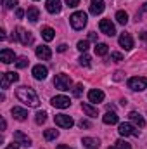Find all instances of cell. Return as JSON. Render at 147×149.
Wrapping results in <instances>:
<instances>
[{
    "mask_svg": "<svg viewBox=\"0 0 147 149\" xmlns=\"http://www.w3.org/2000/svg\"><path fill=\"white\" fill-rule=\"evenodd\" d=\"M16 95H17V99H19L21 102H24L26 106L37 108L38 104H40V99H38L37 92H35L33 88H30V87H19V88L16 90Z\"/></svg>",
    "mask_w": 147,
    "mask_h": 149,
    "instance_id": "obj_1",
    "label": "cell"
},
{
    "mask_svg": "<svg viewBox=\"0 0 147 149\" xmlns=\"http://www.w3.org/2000/svg\"><path fill=\"white\" fill-rule=\"evenodd\" d=\"M69 23H71V26H73L74 30H83L85 26H87V14L85 12H74L71 14V17H69Z\"/></svg>",
    "mask_w": 147,
    "mask_h": 149,
    "instance_id": "obj_2",
    "label": "cell"
},
{
    "mask_svg": "<svg viewBox=\"0 0 147 149\" xmlns=\"http://www.w3.org/2000/svg\"><path fill=\"white\" fill-rule=\"evenodd\" d=\"M54 85H55V88H59V90H69V87H71V78H69V74H64V73L55 74Z\"/></svg>",
    "mask_w": 147,
    "mask_h": 149,
    "instance_id": "obj_3",
    "label": "cell"
},
{
    "mask_svg": "<svg viewBox=\"0 0 147 149\" xmlns=\"http://www.w3.org/2000/svg\"><path fill=\"white\" fill-rule=\"evenodd\" d=\"M128 87L135 92H140V90L147 88V78L146 76H133L128 80Z\"/></svg>",
    "mask_w": 147,
    "mask_h": 149,
    "instance_id": "obj_4",
    "label": "cell"
},
{
    "mask_svg": "<svg viewBox=\"0 0 147 149\" xmlns=\"http://www.w3.org/2000/svg\"><path fill=\"white\" fill-rule=\"evenodd\" d=\"M19 80V74L14 73V71H7V73L2 74V81H0V85H2V88L5 90V88H9L12 83H16Z\"/></svg>",
    "mask_w": 147,
    "mask_h": 149,
    "instance_id": "obj_5",
    "label": "cell"
},
{
    "mask_svg": "<svg viewBox=\"0 0 147 149\" xmlns=\"http://www.w3.org/2000/svg\"><path fill=\"white\" fill-rule=\"evenodd\" d=\"M12 40H19L23 45H30V43L33 42L31 35H30L24 28H17V30H16V35H12Z\"/></svg>",
    "mask_w": 147,
    "mask_h": 149,
    "instance_id": "obj_6",
    "label": "cell"
},
{
    "mask_svg": "<svg viewBox=\"0 0 147 149\" xmlns=\"http://www.w3.org/2000/svg\"><path fill=\"white\" fill-rule=\"evenodd\" d=\"M54 121H55V125L61 127V128H71L73 123H74L73 118L68 116V114H55V116H54Z\"/></svg>",
    "mask_w": 147,
    "mask_h": 149,
    "instance_id": "obj_7",
    "label": "cell"
},
{
    "mask_svg": "<svg viewBox=\"0 0 147 149\" xmlns=\"http://www.w3.org/2000/svg\"><path fill=\"white\" fill-rule=\"evenodd\" d=\"M99 28H101V31H102L104 35H107V37H114V35H116V28H114V24L111 23V19H102V21L99 23Z\"/></svg>",
    "mask_w": 147,
    "mask_h": 149,
    "instance_id": "obj_8",
    "label": "cell"
},
{
    "mask_svg": "<svg viewBox=\"0 0 147 149\" xmlns=\"http://www.w3.org/2000/svg\"><path fill=\"white\" fill-rule=\"evenodd\" d=\"M118 132H119V135H123V137H128V135H139V132L135 130V127L132 125V123H119V127H118Z\"/></svg>",
    "mask_w": 147,
    "mask_h": 149,
    "instance_id": "obj_9",
    "label": "cell"
},
{
    "mask_svg": "<svg viewBox=\"0 0 147 149\" xmlns=\"http://www.w3.org/2000/svg\"><path fill=\"white\" fill-rule=\"evenodd\" d=\"M54 108H59V109H66V108H69V104H71V101H69V97H66V95H55L54 99H52V102H50Z\"/></svg>",
    "mask_w": 147,
    "mask_h": 149,
    "instance_id": "obj_10",
    "label": "cell"
},
{
    "mask_svg": "<svg viewBox=\"0 0 147 149\" xmlns=\"http://www.w3.org/2000/svg\"><path fill=\"white\" fill-rule=\"evenodd\" d=\"M35 54H37L38 59H42V61H49V59L52 57V50H50L47 45H40V47H37Z\"/></svg>",
    "mask_w": 147,
    "mask_h": 149,
    "instance_id": "obj_11",
    "label": "cell"
},
{
    "mask_svg": "<svg viewBox=\"0 0 147 149\" xmlns=\"http://www.w3.org/2000/svg\"><path fill=\"white\" fill-rule=\"evenodd\" d=\"M14 59H16L14 50H10V49H2V50H0V61H2V63L10 64V63H14Z\"/></svg>",
    "mask_w": 147,
    "mask_h": 149,
    "instance_id": "obj_12",
    "label": "cell"
},
{
    "mask_svg": "<svg viewBox=\"0 0 147 149\" xmlns=\"http://www.w3.org/2000/svg\"><path fill=\"white\" fill-rule=\"evenodd\" d=\"M14 141L19 144V146H24V148H30L31 146V139L28 135H24L23 132H14Z\"/></svg>",
    "mask_w": 147,
    "mask_h": 149,
    "instance_id": "obj_13",
    "label": "cell"
},
{
    "mask_svg": "<svg viewBox=\"0 0 147 149\" xmlns=\"http://www.w3.org/2000/svg\"><path fill=\"white\" fill-rule=\"evenodd\" d=\"M88 101H90V102H94V104L102 102V101H104V92H102V90H99V88L90 90V92H88Z\"/></svg>",
    "mask_w": 147,
    "mask_h": 149,
    "instance_id": "obj_14",
    "label": "cell"
},
{
    "mask_svg": "<svg viewBox=\"0 0 147 149\" xmlns=\"http://www.w3.org/2000/svg\"><path fill=\"white\" fill-rule=\"evenodd\" d=\"M104 7H106L104 0H90V12H92L94 16L101 14V12L104 10Z\"/></svg>",
    "mask_w": 147,
    "mask_h": 149,
    "instance_id": "obj_15",
    "label": "cell"
},
{
    "mask_svg": "<svg viewBox=\"0 0 147 149\" xmlns=\"http://www.w3.org/2000/svg\"><path fill=\"white\" fill-rule=\"evenodd\" d=\"M118 42H119V45H121L123 49H126V50H130V49L133 47V40L130 37V33H121L119 38H118Z\"/></svg>",
    "mask_w": 147,
    "mask_h": 149,
    "instance_id": "obj_16",
    "label": "cell"
},
{
    "mask_svg": "<svg viewBox=\"0 0 147 149\" xmlns=\"http://www.w3.org/2000/svg\"><path fill=\"white\" fill-rule=\"evenodd\" d=\"M31 74H33L37 80H45V78H47V74H49V70H47L45 66H42V64H37V66L33 68Z\"/></svg>",
    "mask_w": 147,
    "mask_h": 149,
    "instance_id": "obj_17",
    "label": "cell"
},
{
    "mask_svg": "<svg viewBox=\"0 0 147 149\" xmlns=\"http://www.w3.org/2000/svg\"><path fill=\"white\" fill-rule=\"evenodd\" d=\"M45 7L50 14H57V12H61V0H47Z\"/></svg>",
    "mask_w": 147,
    "mask_h": 149,
    "instance_id": "obj_18",
    "label": "cell"
},
{
    "mask_svg": "<svg viewBox=\"0 0 147 149\" xmlns=\"http://www.w3.org/2000/svg\"><path fill=\"white\" fill-rule=\"evenodd\" d=\"M102 121H104L106 125H116V123L119 121V116H118L114 111H107L104 116H102Z\"/></svg>",
    "mask_w": 147,
    "mask_h": 149,
    "instance_id": "obj_19",
    "label": "cell"
},
{
    "mask_svg": "<svg viewBox=\"0 0 147 149\" xmlns=\"http://www.w3.org/2000/svg\"><path fill=\"white\" fill-rule=\"evenodd\" d=\"M128 118L137 125V127H146V120L142 118V114L140 113H137V111H132L130 114H128Z\"/></svg>",
    "mask_w": 147,
    "mask_h": 149,
    "instance_id": "obj_20",
    "label": "cell"
},
{
    "mask_svg": "<svg viewBox=\"0 0 147 149\" xmlns=\"http://www.w3.org/2000/svg\"><path fill=\"white\" fill-rule=\"evenodd\" d=\"M12 116H14V118H16V120H19V121H24V120H26V118H28V111H26V109H23V108H17V106H16V108H12Z\"/></svg>",
    "mask_w": 147,
    "mask_h": 149,
    "instance_id": "obj_21",
    "label": "cell"
},
{
    "mask_svg": "<svg viewBox=\"0 0 147 149\" xmlns=\"http://www.w3.org/2000/svg\"><path fill=\"white\" fill-rule=\"evenodd\" d=\"M81 109H83V113H85L87 116H90V118H97V116H99L97 108H94V106H90V104H87V102L81 104Z\"/></svg>",
    "mask_w": 147,
    "mask_h": 149,
    "instance_id": "obj_22",
    "label": "cell"
},
{
    "mask_svg": "<svg viewBox=\"0 0 147 149\" xmlns=\"http://www.w3.org/2000/svg\"><path fill=\"white\" fill-rule=\"evenodd\" d=\"M81 144L87 149H99V146H101V142H99L97 139H92V137H85V139L81 141Z\"/></svg>",
    "mask_w": 147,
    "mask_h": 149,
    "instance_id": "obj_23",
    "label": "cell"
},
{
    "mask_svg": "<svg viewBox=\"0 0 147 149\" xmlns=\"http://www.w3.org/2000/svg\"><path fill=\"white\" fill-rule=\"evenodd\" d=\"M28 19H30L31 23H37L38 19H40V12H38L37 7H30V9H28Z\"/></svg>",
    "mask_w": 147,
    "mask_h": 149,
    "instance_id": "obj_24",
    "label": "cell"
},
{
    "mask_svg": "<svg viewBox=\"0 0 147 149\" xmlns=\"http://www.w3.org/2000/svg\"><path fill=\"white\" fill-rule=\"evenodd\" d=\"M116 21H118L119 24H126V23H128V14H126L125 10H118V12H116Z\"/></svg>",
    "mask_w": 147,
    "mask_h": 149,
    "instance_id": "obj_25",
    "label": "cell"
},
{
    "mask_svg": "<svg viewBox=\"0 0 147 149\" xmlns=\"http://www.w3.org/2000/svg\"><path fill=\"white\" fill-rule=\"evenodd\" d=\"M107 43H95V54L97 56H106L107 54Z\"/></svg>",
    "mask_w": 147,
    "mask_h": 149,
    "instance_id": "obj_26",
    "label": "cell"
},
{
    "mask_svg": "<svg viewBox=\"0 0 147 149\" xmlns=\"http://www.w3.org/2000/svg\"><path fill=\"white\" fill-rule=\"evenodd\" d=\"M43 137H45L47 141H54V139H57V137H59V132H57V130H54V128H49V130H45V132H43Z\"/></svg>",
    "mask_w": 147,
    "mask_h": 149,
    "instance_id": "obj_27",
    "label": "cell"
},
{
    "mask_svg": "<svg viewBox=\"0 0 147 149\" xmlns=\"http://www.w3.org/2000/svg\"><path fill=\"white\" fill-rule=\"evenodd\" d=\"M54 33H55V31H54L52 28H43V30H42V37H43V40H47V42L54 40V37H55Z\"/></svg>",
    "mask_w": 147,
    "mask_h": 149,
    "instance_id": "obj_28",
    "label": "cell"
},
{
    "mask_svg": "<svg viewBox=\"0 0 147 149\" xmlns=\"http://www.w3.org/2000/svg\"><path fill=\"white\" fill-rule=\"evenodd\" d=\"M45 120H47V113H45V111H38L37 114H35V121H37L38 125L45 123Z\"/></svg>",
    "mask_w": 147,
    "mask_h": 149,
    "instance_id": "obj_29",
    "label": "cell"
},
{
    "mask_svg": "<svg viewBox=\"0 0 147 149\" xmlns=\"http://www.w3.org/2000/svg\"><path fill=\"white\" fill-rule=\"evenodd\" d=\"M80 64H81V66H85V68H88V66H90V56L83 52V54L80 56Z\"/></svg>",
    "mask_w": 147,
    "mask_h": 149,
    "instance_id": "obj_30",
    "label": "cell"
},
{
    "mask_svg": "<svg viewBox=\"0 0 147 149\" xmlns=\"http://www.w3.org/2000/svg\"><path fill=\"white\" fill-rule=\"evenodd\" d=\"M16 66H17L19 70L26 68V66H28V57H17V61H16Z\"/></svg>",
    "mask_w": 147,
    "mask_h": 149,
    "instance_id": "obj_31",
    "label": "cell"
},
{
    "mask_svg": "<svg viewBox=\"0 0 147 149\" xmlns=\"http://www.w3.org/2000/svg\"><path fill=\"white\" fill-rule=\"evenodd\" d=\"M116 148L118 149H132V144H128L126 141L119 139V141H116Z\"/></svg>",
    "mask_w": 147,
    "mask_h": 149,
    "instance_id": "obj_32",
    "label": "cell"
},
{
    "mask_svg": "<svg viewBox=\"0 0 147 149\" xmlns=\"http://www.w3.org/2000/svg\"><path fill=\"white\" fill-rule=\"evenodd\" d=\"M76 49H78L80 52H87V49H88V42H87V40H80Z\"/></svg>",
    "mask_w": 147,
    "mask_h": 149,
    "instance_id": "obj_33",
    "label": "cell"
},
{
    "mask_svg": "<svg viewBox=\"0 0 147 149\" xmlns=\"http://www.w3.org/2000/svg\"><path fill=\"white\" fill-rule=\"evenodd\" d=\"M2 5H3L5 9H12V7L17 5V0H2Z\"/></svg>",
    "mask_w": 147,
    "mask_h": 149,
    "instance_id": "obj_34",
    "label": "cell"
},
{
    "mask_svg": "<svg viewBox=\"0 0 147 149\" xmlns=\"http://www.w3.org/2000/svg\"><path fill=\"white\" fill-rule=\"evenodd\" d=\"M81 92H83V85H81V83H78V85L74 87L73 94H74V95H76V97H81Z\"/></svg>",
    "mask_w": 147,
    "mask_h": 149,
    "instance_id": "obj_35",
    "label": "cell"
},
{
    "mask_svg": "<svg viewBox=\"0 0 147 149\" xmlns=\"http://www.w3.org/2000/svg\"><path fill=\"white\" fill-rule=\"evenodd\" d=\"M111 59H112V61H123V54H119V52H112V54H111Z\"/></svg>",
    "mask_w": 147,
    "mask_h": 149,
    "instance_id": "obj_36",
    "label": "cell"
},
{
    "mask_svg": "<svg viewBox=\"0 0 147 149\" xmlns=\"http://www.w3.org/2000/svg\"><path fill=\"white\" fill-rule=\"evenodd\" d=\"M64 2H66L69 7H76V5L80 3V0H64Z\"/></svg>",
    "mask_w": 147,
    "mask_h": 149,
    "instance_id": "obj_37",
    "label": "cell"
},
{
    "mask_svg": "<svg viewBox=\"0 0 147 149\" xmlns=\"http://www.w3.org/2000/svg\"><path fill=\"white\" fill-rule=\"evenodd\" d=\"M78 125H80L81 128H88V127H90V121H87V120H81Z\"/></svg>",
    "mask_w": 147,
    "mask_h": 149,
    "instance_id": "obj_38",
    "label": "cell"
},
{
    "mask_svg": "<svg viewBox=\"0 0 147 149\" xmlns=\"http://www.w3.org/2000/svg\"><path fill=\"white\" fill-rule=\"evenodd\" d=\"M88 40L97 43V33H94V31H92V33H88Z\"/></svg>",
    "mask_w": 147,
    "mask_h": 149,
    "instance_id": "obj_39",
    "label": "cell"
},
{
    "mask_svg": "<svg viewBox=\"0 0 147 149\" xmlns=\"http://www.w3.org/2000/svg\"><path fill=\"white\" fill-rule=\"evenodd\" d=\"M5 149H19V144H17V142L14 141L12 144H9V146H7V148H5Z\"/></svg>",
    "mask_w": 147,
    "mask_h": 149,
    "instance_id": "obj_40",
    "label": "cell"
},
{
    "mask_svg": "<svg viewBox=\"0 0 147 149\" xmlns=\"http://www.w3.org/2000/svg\"><path fill=\"white\" fill-rule=\"evenodd\" d=\"M16 16H17V17H23V16H24V10H23V9H17V10H16Z\"/></svg>",
    "mask_w": 147,
    "mask_h": 149,
    "instance_id": "obj_41",
    "label": "cell"
},
{
    "mask_svg": "<svg viewBox=\"0 0 147 149\" xmlns=\"http://www.w3.org/2000/svg\"><path fill=\"white\" fill-rule=\"evenodd\" d=\"M66 47H68V45H64V43H61V45L57 47V50H59V52H64V50H66Z\"/></svg>",
    "mask_w": 147,
    "mask_h": 149,
    "instance_id": "obj_42",
    "label": "cell"
},
{
    "mask_svg": "<svg viewBox=\"0 0 147 149\" xmlns=\"http://www.w3.org/2000/svg\"><path fill=\"white\" fill-rule=\"evenodd\" d=\"M0 38H2V40H5V38H7V35H5V30H0Z\"/></svg>",
    "mask_w": 147,
    "mask_h": 149,
    "instance_id": "obj_43",
    "label": "cell"
},
{
    "mask_svg": "<svg viewBox=\"0 0 147 149\" xmlns=\"http://www.w3.org/2000/svg\"><path fill=\"white\" fill-rule=\"evenodd\" d=\"M121 74H123L121 71H118V73L114 74V80H121Z\"/></svg>",
    "mask_w": 147,
    "mask_h": 149,
    "instance_id": "obj_44",
    "label": "cell"
},
{
    "mask_svg": "<svg viewBox=\"0 0 147 149\" xmlns=\"http://www.w3.org/2000/svg\"><path fill=\"white\" fill-rule=\"evenodd\" d=\"M55 149H71V148H68V146H64V144H61V146H57Z\"/></svg>",
    "mask_w": 147,
    "mask_h": 149,
    "instance_id": "obj_45",
    "label": "cell"
},
{
    "mask_svg": "<svg viewBox=\"0 0 147 149\" xmlns=\"http://www.w3.org/2000/svg\"><path fill=\"white\" fill-rule=\"evenodd\" d=\"M140 38H142V40H147V33H146V31H142V35H140Z\"/></svg>",
    "mask_w": 147,
    "mask_h": 149,
    "instance_id": "obj_46",
    "label": "cell"
},
{
    "mask_svg": "<svg viewBox=\"0 0 147 149\" xmlns=\"http://www.w3.org/2000/svg\"><path fill=\"white\" fill-rule=\"evenodd\" d=\"M142 10H146V12H147V3H144V7H142Z\"/></svg>",
    "mask_w": 147,
    "mask_h": 149,
    "instance_id": "obj_47",
    "label": "cell"
},
{
    "mask_svg": "<svg viewBox=\"0 0 147 149\" xmlns=\"http://www.w3.org/2000/svg\"><path fill=\"white\" fill-rule=\"evenodd\" d=\"M109 149H118V148H116V146H112V148H109Z\"/></svg>",
    "mask_w": 147,
    "mask_h": 149,
    "instance_id": "obj_48",
    "label": "cell"
}]
</instances>
